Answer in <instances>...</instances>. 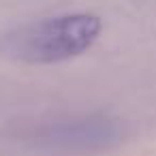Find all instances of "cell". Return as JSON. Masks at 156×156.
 I'll list each match as a JSON object with an SVG mask.
<instances>
[{"label": "cell", "instance_id": "1", "mask_svg": "<svg viewBox=\"0 0 156 156\" xmlns=\"http://www.w3.org/2000/svg\"><path fill=\"white\" fill-rule=\"evenodd\" d=\"M103 30L92 13H73L22 24L0 34V56L24 64H56L88 51Z\"/></svg>", "mask_w": 156, "mask_h": 156}, {"label": "cell", "instance_id": "2", "mask_svg": "<svg viewBox=\"0 0 156 156\" xmlns=\"http://www.w3.org/2000/svg\"><path fill=\"white\" fill-rule=\"evenodd\" d=\"M37 143L58 152H96L107 150L122 139V126L107 115H83L47 124L34 133Z\"/></svg>", "mask_w": 156, "mask_h": 156}]
</instances>
